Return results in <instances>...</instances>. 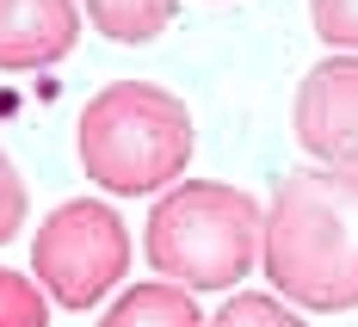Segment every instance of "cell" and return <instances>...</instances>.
Listing matches in <instances>:
<instances>
[{"label":"cell","mask_w":358,"mask_h":327,"mask_svg":"<svg viewBox=\"0 0 358 327\" xmlns=\"http://www.w3.org/2000/svg\"><path fill=\"white\" fill-rule=\"evenodd\" d=\"M266 278L303 309H358V173L309 167L272 191L266 210Z\"/></svg>","instance_id":"cell-1"},{"label":"cell","mask_w":358,"mask_h":327,"mask_svg":"<svg viewBox=\"0 0 358 327\" xmlns=\"http://www.w3.org/2000/svg\"><path fill=\"white\" fill-rule=\"evenodd\" d=\"M80 167L87 180L117 191V198H148L161 185H173L192 161V111L167 87L148 80H111L106 93H93L74 124Z\"/></svg>","instance_id":"cell-2"},{"label":"cell","mask_w":358,"mask_h":327,"mask_svg":"<svg viewBox=\"0 0 358 327\" xmlns=\"http://www.w3.org/2000/svg\"><path fill=\"white\" fill-rule=\"evenodd\" d=\"M266 247V210L241 185L185 180L148 210V259L167 284L229 291L253 272Z\"/></svg>","instance_id":"cell-3"},{"label":"cell","mask_w":358,"mask_h":327,"mask_svg":"<svg viewBox=\"0 0 358 327\" xmlns=\"http://www.w3.org/2000/svg\"><path fill=\"white\" fill-rule=\"evenodd\" d=\"M31 272H37V284H43V296H56L62 309H93L130 272L124 217L111 204H99V198L56 204L43 217V228L31 235Z\"/></svg>","instance_id":"cell-4"},{"label":"cell","mask_w":358,"mask_h":327,"mask_svg":"<svg viewBox=\"0 0 358 327\" xmlns=\"http://www.w3.org/2000/svg\"><path fill=\"white\" fill-rule=\"evenodd\" d=\"M290 130L303 154H315L322 167L358 173V56H327L303 74Z\"/></svg>","instance_id":"cell-5"},{"label":"cell","mask_w":358,"mask_h":327,"mask_svg":"<svg viewBox=\"0 0 358 327\" xmlns=\"http://www.w3.org/2000/svg\"><path fill=\"white\" fill-rule=\"evenodd\" d=\"M80 37L74 0H0V74L62 62Z\"/></svg>","instance_id":"cell-6"},{"label":"cell","mask_w":358,"mask_h":327,"mask_svg":"<svg viewBox=\"0 0 358 327\" xmlns=\"http://www.w3.org/2000/svg\"><path fill=\"white\" fill-rule=\"evenodd\" d=\"M99 327H204V315H198V303H192L185 284L155 278V284H130L99 315Z\"/></svg>","instance_id":"cell-7"},{"label":"cell","mask_w":358,"mask_h":327,"mask_svg":"<svg viewBox=\"0 0 358 327\" xmlns=\"http://www.w3.org/2000/svg\"><path fill=\"white\" fill-rule=\"evenodd\" d=\"M93 31H106L111 43H148L173 25V0H80Z\"/></svg>","instance_id":"cell-8"},{"label":"cell","mask_w":358,"mask_h":327,"mask_svg":"<svg viewBox=\"0 0 358 327\" xmlns=\"http://www.w3.org/2000/svg\"><path fill=\"white\" fill-rule=\"evenodd\" d=\"M204 327H309L296 309H285L278 296H259V291H241V296H229L222 309H216V321Z\"/></svg>","instance_id":"cell-9"},{"label":"cell","mask_w":358,"mask_h":327,"mask_svg":"<svg viewBox=\"0 0 358 327\" xmlns=\"http://www.w3.org/2000/svg\"><path fill=\"white\" fill-rule=\"evenodd\" d=\"M0 327H50V303L25 272L0 266Z\"/></svg>","instance_id":"cell-10"},{"label":"cell","mask_w":358,"mask_h":327,"mask_svg":"<svg viewBox=\"0 0 358 327\" xmlns=\"http://www.w3.org/2000/svg\"><path fill=\"white\" fill-rule=\"evenodd\" d=\"M309 19H315L322 43L358 56V0H309Z\"/></svg>","instance_id":"cell-11"},{"label":"cell","mask_w":358,"mask_h":327,"mask_svg":"<svg viewBox=\"0 0 358 327\" xmlns=\"http://www.w3.org/2000/svg\"><path fill=\"white\" fill-rule=\"evenodd\" d=\"M19 228H25V180H19V167L6 161V148H0V247H6Z\"/></svg>","instance_id":"cell-12"}]
</instances>
